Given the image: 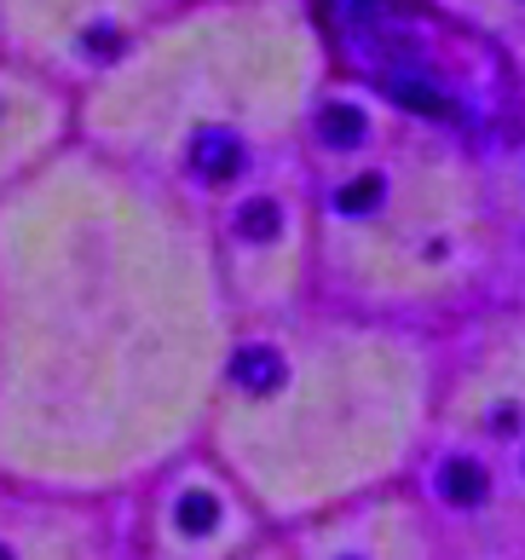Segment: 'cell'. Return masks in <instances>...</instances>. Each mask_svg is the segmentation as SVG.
<instances>
[{"label":"cell","mask_w":525,"mask_h":560,"mask_svg":"<svg viewBox=\"0 0 525 560\" xmlns=\"http://www.w3.org/2000/svg\"><path fill=\"white\" fill-rule=\"evenodd\" d=\"M0 560H12V555H7V549H0Z\"/></svg>","instance_id":"cell-10"},{"label":"cell","mask_w":525,"mask_h":560,"mask_svg":"<svg viewBox=\"0 0 525 560\" xmlns=\"http://www.w3.org/2000/svg\"><path fill=\"white\" fill-rule=\"evenodd\" d=\"M445 497H451V503H486V468H479V463H451L445 468Z\"/></svg>","instance_id":"cell-5"},{"label":"cell","mask_w":525,"mask_h":560,"mask_svg":"<svg viewBox=\"0 0 525 560\" xmlns=\"http://www.w3.org/2000/svg\"><path fill=\"white\" fill-rule=\"evenodd\" d=\"M364 133H370V121L352 105H324L318 110V139L329 151H352V144H364Z\"/></svg>","instance_id":"cell-2"},{"label":"cell","mask_w":525,"mask_h":560,"mask_svg":"<svg viewBox=\"0 0 525 560\" xmlns=\"http://www.w3.org/2000/svg\"><path fill=\"white\" fill-rule=\"evenodd\" d=\"M231 376H237V387H248V393H266V387H278L283 364H278V352H266V347H243L237 359H231Z\"/></svg>","instance_id":"cell-3"},{"label":"cell","mask_w":525,"mask_h":560,"mask_svg":"<svg viewBox=\"0 0 525 560\" xmlns=\"http://www.w3.org/2000/svg\"><path fill=\"white\" fill-rule=\"evenodd\" d=\"M278 225H283V214H278V202H243V214H237V237H248V243H260V237H278Z\"/></svg>","instance_id":"cell-6"},{"label":"cell","mask_w":525,"mask_h":560,"mask_svg":"<svg viewBox=\"0 0 525 560\" xmlns=\"http://www.w3.org/2000/svg\"><path fill=\"white\" fill-rule=\"evenodd\" d=\"M387 93H393L405 110H422V116H451L445 93H439L433 81H416V75H387Z\"/></svg>","instance_id":"cell-4"},{"label":"cell","mask_w":525,"mask_h":560,"mask_svg":"<svg viewBox=\"0 0 525 560\" xmlns=\"http://www.w3.org/2000/svg\"><path fill=\"white\" fill-rule=\"evenodd\" d=\"M335 12L352 18V24H364V18H375V0H335Z\"/></svg>","instance_id":"cell-9"},{"label":"cell","mask_w":525,"mask_h":560,"mask_svg":"<svg viewBox=\"0 0 525 560\" xmlns=\"http://www.w3.org/2000/svg\"><path fill=\"white\" fill-rule=\"evenodd\" d=\"M191 168H197V179H208V185H231V179L243 174V144L225 139V133H202V139L191 144Z\"/></svg>","instance_id":"cell-1"},{"label":"cell","mask_w":525,"mask_h":560,"mask_svg":"<svg viewBox=\"0 0 525 560\" xmlns=\"http://www.w3.org/2000/svg\"><path fill=\"white\" fill-rule=\"evenodd\" d=\"M382 202V179H352L347 191H341V209L347 214H364V209H375Z\"/></svg>","instance_id":"cell-8"},{"label":"cell","mask_w":525,"mask_h":560,"mask_svg":"<svg viewBox=\"0 0 525 560\" xmlns=\"http://www.w3.org/2000/svg\"><path fill=\"white\" fill-rule=\"evenodd\" d=\"M220 521V503L208 491H191V497H179V532H208Z\"/></svg>","instance_id":"cell-7"}]
</instances>
